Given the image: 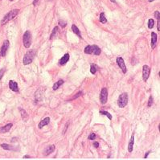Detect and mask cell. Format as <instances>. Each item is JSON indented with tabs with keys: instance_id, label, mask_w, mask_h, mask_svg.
Wrapping results in <instances>:
<instances>
[{
	"instance_id": "6da1fadb",
	"label": "cell",
	"mask_w": 160,
	"mask_h": 160,
	"mask_svg": "<svg viewBox=\"0 0 160 160\" xmlns=\"http://www.w3.org/2000/svg\"><path fill=\"white\" fill-rule=\"evenodd\" d=\"M19 9H14V10H11V11H9L5 16L3 17V19H2V21H1V24L2 25H4V24H6L10 20H11L13 19L16 15L19 14Z\"/></svg>"
},
{
	"instance_id": "7a4b0ae2",
	"label": "cell",
	"mask_w": 160,
	"mask_h": 160,
	"mask_svg": "<svg viewBox=\"0 0 160 160\" xmlns=\"http://www.w3.org/2000/svg\"><path fill=\"white\" fill-rule=\"evenodd\" d=\"M35 56V51L34 49L29 50L28 51H27V53L24 55V57H23V64L24 65L30 64L33 61Z\"/></svg>"
},
{
	"instance_id": "3957f363",
	"label": "cell",
	"mask_w": 160,
	"mask_h": 160,
	"mask_svg": "<svg viewBox=\"0 0 160 160\" xmlns=\"http://www.w3.org/2000/svg\"><path fill=\"white\" fill-rule=\"evenodd\" d=\"M128 103V94L126 92L122 94L117 99V105L120 108H124Z\"/></svg>"
},
{
	"instance_id": "277c9868",
	"label": "cell",
	"mask_w": 160,
	"mask_h": 160,
	"mask_svg": "<svg viewBox=\"0 0 160 160\" xmlns=\"http://www.w3.org/2000/svg\"><path fill=\"white\" fill-rule=\"evenodd\" d=\"M23 45L26 48H29V47L32 44V34L29 32L27 31L25 32L23 36Z\"/></svg>"
},
{
	"instance_id": "5b68a950",
	"label": "cell",
	"mask_w": 160,
	"mask_h": 160,
	"mask_svg": "<svg viewBox=\"0 0 160 160\" xmlns=\"http://www.w3.org/2000/svg\"><path fill=\"white\" fill-rule=\"evenodd\" d=\"M100 101H101V103L103 105H105L108 101V90L106 88H103L101 91Z\"/></svg>"
},
{
	"instance_id": "8992f818",
	"label": "cell",
	"mask_w": 160,
	"mask_h": 160,
	"mask_svg": "<svg viewBox=\"0 0 160 160\" xmlns=\"http://www.w3.org/2000/svg\"><path fill=\"white\" fill-rule=\"evenodd\" d=\"M150 73H151V69H150V67L147 65H144L142 67V80L145 82L147 81L150 76Z\"/></svg>"
},
{
	"instance_id": "52a82bcc",
	"label": "cell",
	"mask_w": 160,
	"mask_h": 160,
	"mask_svg": "<svg viewBox=\"0 0 160 160\" xmlns=\"http://www.w3.org/2000/svg\"><path fill=\"white\" fill-rule=\"evenodd\" d=\"M9 45H10V42L8 39H6L4 40V42L3 44V46L1 48V51H0V53H1V56H6V53H7V51L9 48Z\"/></svg>"
},
{
	"instance_id": "ba28073f",
	"label": "cell",
	"mask_w": 160,
	"mask_h": 160,
	"mask_svg": "<svg viewBox=\"0 0 160 160\" xmlns=\"http://www.w3.org/2000/svg\"><path fill=\"white\" fill-rule=\"evenodd\" d=\"M117 64H118V66L120 67L122 71L123 72V73H126V72H127V69H126V64H125V62H124V60L122 58V57H117Z\"/></svg>"
},
{
	"instance_id": "9c48e42d",
	"label": "cell",
	"mask_w": 160,
	"mask_h": 160,
	"mask_svg": "<svg viewBox=\"0 0 160 160\" xmlns=\"http://www.w3.org/2000/svg\"><path fill=\"white\" fill-rule=\"evenodd\" d=\"M158 41V35L155 32H151V48L154 49L156 47V44Z\"/></svg>"
},
{
	"instance_id": "30bf717a",
	"label": "cell",
	"mask_w": 160,
	"mask_h": 160,
	"mask_svg": "<svg viewBox=\"0 0 160 160\" xmlns=\"http://www.w3.org/2000/svg\"><path fill=\"white\" fill-rule=\"evenodd\" d=\"M9 88H10V89H11L14 92H19L18 84L12 80H11L9 81Z\"/></svg>"
},
{
	"instance_id": "8fae6325",
	"label": "cell",
	"mask_w": 160,
	"mask_h": 160,
	"mask_svg": "<svg viewBox=\"0 0 160 160\" xmlns=\"http://www.w3.org/2000/svg\"><path fill=\"white\" fill-rule=\"evenodd\" d=\"M69 60V53H66L64 55V56L62 57L60 61H59V64L60 65H64Z\"/></svg>"
},
{
	"instance_id": "7c38bea8",
	"label": "cell",
	"mask_w": 160,
	"mask_h": 160,
	"mask_svg": "<svg viewBox=\"0 0 160 160\" xmlns=\"http://www.w3.org/2000/svg\"><path fill=\"white\" fill-rule=\"evenodd\" d=\"M49 122H50V117H45L44 119H43L42 121H41L40 122H39V126H38V127L39 128V129H42L44 126H47V125H48V123H49Z\"/></svg>"
},
{
	"instance_id": "4fadbf2b",
	"label": "cell",
	"mask_w": 160,
	"mask_h": 160,
	"mask_svg": "<svg viewBox=\"0 0 160 160\" xmlns=\"http://www.w3.org/2000/svg\"><path fill=\"white\" fill-rule=\"evenodd\" d=\"M12 126H13V125H12V123L7 124V125L5 126L0 128V133L3 134V133H7V132H8V131H10V130L11 129Z\"/></svg>"
},
{
	"instance_id": "5bb4252c",
	"label": "cell",
	"mask_w": 160,
	"mask_h": 160,
	"mask_svg": "<svg viewBox=\"0 0 160 160\" xmlns=\"http://www.w3.org/2000/svg\"><path fill=\"white\" fill-rule=\"evenodd\" d=\"M134 142H135V136L132 135L130 138V140L128 144V151L131 153L133 151V147H134Z\"/></svg>"
},
{
	"instance_id": "9a60e30c",
	"label": "cell",
	"mask_w": 160,
	"mask_h": 160,
	"mask_svg": "<svg viewBox=\"0 0 160 160\" xmlns=\"http://www.w3.org/2000/svg\"><path fill=\"white\" fill-rule=\"evenodd\" d=\"M72 30H73V32L76 35H77L80 38L82 39V36H81V32H80V30H79V28H77L75 24H73V25H72Z\"/></svg>"
},
{
	"instance_id": "2e32d148",
	"label": "cell",
	"mask_w": 160,
	"mask_h": 160,
	"mask_svg": "<svg viewBox=\"0 0 160 160\" xmlns=\"http://www.w3.org/2000/svg\"><path fill=\"white\" fill-rule=\"evenodd\" d=\"M64 84V81L63 80H60V81H58L57 82H56V83L53 85V86H52V89L55 91V90H57L58 89H59V87L61 85H63Z\"/></svg>"
},
{
	"instance_id": "e0dca14e",
	"label": "cell",
	"mask_w": 160,
	"mask_h": 160,
	"mask_svg": "<svg viewBox=\"0 0 160 160\" xmlns=\"http://www.w3.org/2000/svg\"><path fill=\"white\" fill-rule=\"evenodd\" d=\"M92 47H94V51H92V53H94V55L96 56H98L101 54V49L100 48L98 47L97 45H92Z\"/></svg>"
},
{
	"instance_id": "ac0fdd59",
	"label": "cell",
	"mask_w": 160,
	"mask_h": 160,
	"mask_svg": "<svg viewBox=\"0 0 160 160\" xmlns=\"http://www.w3.org/2000/svg\"><path fill=\"white\" fill-rule=\"evenodd\" d=\"M92 51H94V47H92V45H88L85 48V52L86 54H92Z\"/></svg>"
},
{
	"instance_id": "d6986e66",
	"label": "cell",
	"mask_w": 160,
	"mask_h": 160,
	"mask_svg": "<svg viewBox=\"0 0 160 160\" xmlns=\"http://www.w3.org/2000/svg\"><path fill=\"white\" fill-rule=\"evenodd\" d=\"M55 146L54 145H51V146H50L49 147H48L47 149H46V151H45V154L46 155H47V154H51V153H52L54 151H55Z\"/></svg>"
},
{
	"instance_id": "ffe728a7",
	"label": "cell",
	"mask_w": 160,
	"mask_h": 160,
	"mask_svg": "<svg viewBox=\"0 0 160 160\" xmlns=\"http://www.w3.org/2000/svg\"><path fill=\"white\" fill-rule=\"evenodd\" d=\"M1 146L5 149V150H7V151H15V149H13L14 147L10 146L9 144H6V143H3V144H1Z\"/></svg>"
},
{
	"instance_id": "44dd1931",
	"label": "cell",
	"mask_w": 160,
	"mask_h": 160,
	"mask_svg": "<svg viewBox=\"0 0 160 160\" xmlns=\"http://www.w3.org/2000/svg\"><path fill=\"white\" fill-rule=\"evenodd\" d=\"M99 20H100V22L102 23H105L107 22V19H106V18L105 17V13H104V12L101 13Z\"/></svg>"
},
{
	"instance_id": "7402d4cb",
	"label": "cell",
	"mask_w": 160,
	"mask_h": 160,
	"mask_svg": "<svg viewBox=\"0 0 160 160\" xmlns=\"http://www.w3.org/2000/svg\"><path fill=\"white\" fill-rule=\"evenodd\" d=\"M97 69V65L95 64H91V65H90V72H91L92 74H95L96 73Z\"/></svg>"
},
{
	"instance_id": "603a6c76",
	"label": "cell",
	"mask_w": 160,
	"mask_h": 160,
	"mask_svg": "<svg viewBox=\"0 0 160 160\" xmlns=\"http://www.w3.org/2000/svg\"><path fill=\"white\" fill-rule=\"evenodd\" d=\"M100 113H101V114H103V115L106 116L110 120H112V115L110 114L109 112H107V111H100Z\"/></svg>"
},
{
	"instance_id": "cb8c5ba5",
	"label": "cell",
	"mask_w": 160,
	"mask_h": 160,
	"mask_svg": "<svg viewBox=\"0 0 160 160\" xmlns=\"http://www.w3.org/2000/svg\"><path fill=\"white\" fill-rule=\"evenodd\" d=\"M58 32V27H56L53 30H52V32H51V35H50V39H52V38L56 35V34Z\"/></svg>"
},
{
	"instance_id": "d4e9b609",
	"label": "cell",
	"mask_w": 160,
	"mask_h": 160,
	"mask_svg": "<svg viewBox=\"0 0 160 160\" xmlns=\"http://www.w3.org/2000/svg\"><path fill=\"white\" fill-rule=\"evenodd\" d=\"M20 112H21V114H22V117H23V120H26L27 118L28 117V113H26V111L24 110H20Z\"/></svg>"
},
{
	"instance_id": "484cf974",
	"label": "cell",
	"mask_w": 160,
	"mask_h": 160,
	"mask_svg": "<svg viewBox=\"0 0 160 160\" xmlns=\"http://www.w3.org/2000/svg\"><path fill=\"white\" fill-rule=\"evenodd\" d=\"M154 24V20H153L152 19H149V21H148V28H149L150 29L153 28Z\"/></svg>"
},
{
	"instance_id": "4316f807",
	"label": "cell",
	"mask_w": 160,
	"mask_h": 160,
	"mask_svg": "<svg viewBox=\"0 0 160 160\" xmlns=\"http://www.w3.org/2000/svg\"><path fill=\"white\" fill-rule=\"evenodd\" d=\"M5 70H6V69H0V80H2V78L3 77V75L5 73Z\"/></svg>"
},
{
	"instance_id": "83f0119b",
	"label": "cell",
	"mask_w": 160,
	"mask_h": 160,
	"mask_svg": "<svg viewBox=\"0 0 160 160\" xmlns=\"http://www.w3.org/2000/svg\"><path fill=\"white\" fill-rule=\"evenodd\" d=\"M153 105V97L151 96L149 97V101H148V106L151 107V105Z\"/></svg>"
},
{
	"instance_id": "f1b7e54d",
	"label": "cell",
	"mask_w": 160,
	"mask_h": 160,
	"mask_svg": "<svg viewBox=\"0 0 160 160\" xmlns=\"http://www.w3.org/2000/svg\"><path fill=\"white\" fill-rule=\"evenodd\" d=\"M96 138V135L94 133H92L91 135L89 136V140H94V139H95Z\"/></svg>"
},
{
	"instance_id": "f546056e",
	"label": "cell",
	"mask_w": 160,
	"mask_h": 160,
	"mask_svg": "<svg viewBox=\"0 0 160 160\" xmlns=\"http://www.w3.org/2000/svg\"><path fill=\"white\" fill-rule=\"evenodd\" d=\"M81 95H82V92H79L76 95L74 96V97H73V99H76V98H77V97H79V96H81Z\"/></svg>"
},
{
	"instance_id": "4dcf8cb0",
	"label": "cell",
	"mask_w": 160,
	"mask_h": 160,
	"mask_svg": "<svg viewBox=\"0 0 160 160\" xmlns=\"http://www.w3.org/2000/svg\"><path fill=\"white\" fill-rule=\"evenodd\" d=\"M154 16H155V18L158 19H160L159 18V11H155L154 12Z\"/></svg>"
},
{
	"instance_id": "1f68e13d",
	"label": "cell",
	"mask_w": 160,
	"mask_h": 160,
	"mask_svg": "<svg viewBox=\"0 0 160 160\" xmlns=\"http://www.w3.org/2000/svg\"><path fill=\"white\" fill-rule=\"evenodd\" d=\"M94 146L95 148H98V146H99V143L97 142H94Z\"/></svg>"
},
{
	"instance_id": "d6a6232c",
	"label": "cell",
	"mask_w": 160,
	"mask_h": 160,
	"mask_svg": "<svg viewBox=\"0 0 160 160\" xmlns=\"http://www.w3.org/2000/svg\"><path fill=\"white\" fill-rule=\"evenodd\" d=\"M59 24L60 25H62V28H64L65 26H66V23H63V22H61V21L59 22Z\"/></svg>"
},
{
	"instance_id": "836d02e7",
	"label": "cell",
	"mask_w": 160,
	"mask_h": 160,
	"mask_svg": "<svg viewBox=\"0 0 160 160\" xmlns=\"http://www.w3.org/2000/svg\"><path fill=\"white\" fill-rule=\"evenodd\" d=\"M38 2H39V0H34V2H33V5H34V6H35V5H37Z\"/></svg>"
},
{
	"instance_id": "e575fe53",
	"label": "cell",
	"mask_w": 160,
	"mask_h": 160,
	"mask_svg": "<svg viewBox=\"0 0 160 160\" xmlns=\"http://www.w3.org/2000/svg\"><path fill=\"white\" fill-rule=\"evenodd\" d=\"M150 152H151V151H148V152L146 154V155H145V157H144V158H147V156H148V154H150Z\"/></svg>"
},
{
	"instance_id": "d590c367",
	"label": "cell",
	"mask_w": 160,
	"mask_h": 160,
	"mask_svg": "<svg viewBox=\"0 0 160 160\" xmlns=\"http://www.w3.org/2000/svg\"><path fill=\"white\" fill-rule=\"evenodd\" d=\"M23 158H30V156H28V155H25V156H23Z\"/></svg>"
},
{
	"instance_id": "8d00e7d4",
	"label": "cell",
	"mask_w": 160,
	"mask_h": 160,
	"mask_svg": "<svg viewBox=\"0 0 160 160\" xmlns=\"http://www.w3.org/2000/svg\"><path fill=\"white\" fill-rule=\"evenodd\" d=\"M110 1H111V2H113V3H116L115 0H110Z\"/></svg>"
},
{
	"instance_id": "74e56055",
	"label": "cell",
	"mask_w": 160,
	"mask_h": 160,
	"mask_svg": "<svg viewBox=\"0 0 160 160\" xmlns=\"http://www.w3.org/2000/svg\"><path fill=\"white\" fill-rule=\"evenodd\" d=\"M148 1H149L150 3H151V2H153V1H154V0H148Z\"/></svg>"
},
{
	"instance_id": "f35d334b",
	"label": "cell",
	"mask_w": 160,
	"mask_h": 160,
	"mask_svg": "<svg viewBox=\"0 0 160 160\" xmlns=\"http://www.w3.org/2000/svg\"><path fill=\"white\" fill-rule=\"evenodd\" d=\"M10 1H11V2H12V1H14V0H10Z\"/></svg>"
},
{
	"instance_id": "ab89813d",
	"label": "cell",
	"mask_w": 160,
	"mask_h": 160,
	"mask_svg": "<svg viewBox=\"0 0 160 160\" xmlns=\"http://www.w3.org/2000/svg\"><path fill=\"white\" fill-rule=\"evenodd\" d=\"M0 55H1V53H0Z\"/></svg>"
}]
</instances>
